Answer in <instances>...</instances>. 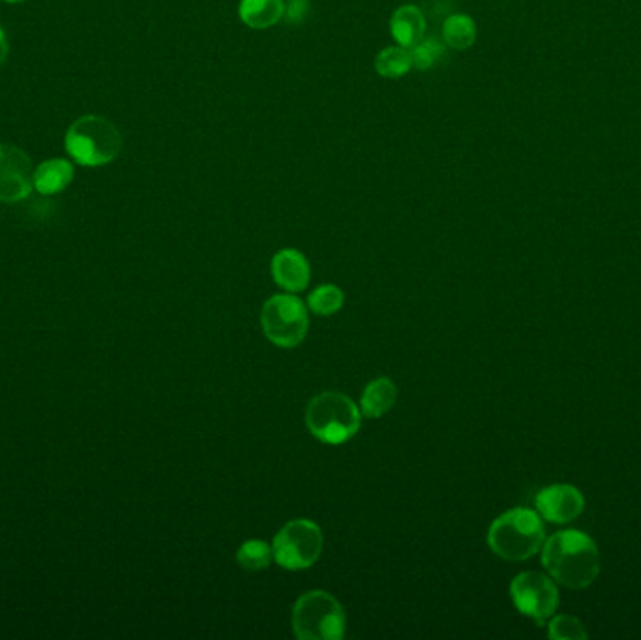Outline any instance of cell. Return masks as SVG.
<instances>
[{
    "label": "cell",
    "mask_w": 641,
    "mask_h": 640,
    "mask_svg": "<svg viewBox=\"0 0 641 640\" xmlns=\"http://www.w3.org/2000/svg\"><path fill=\"white\" fill-rule=\"evenodd\" d=\"M542 566L557 584L583 590L601 575V551L588 533L563 530L544 541Z\"/></svg>",
    "instance_id": "cell-1"
},
{
    "label": "cell",
    "mask_w": 641,
    "mask_h": 640,
    "mask_svg": "<svg viewBox=\"0 0 641 640\" xmlns=\"http://www.w3.org/2000/svg\"><path fill=\"white\" fill-rule=\"evenodd\" d=\"M489 551L507 559V561H523L539 554L546 541V528L539 512L528 507H516L503 512L489 524Z\"/></svg>",
    "instance_id": "cell-2"
},
{
    "label": "cell",
    "mask_w": 641,
    "mask_h": 640,
    "mask_svg": "<svg viewBox=\"0 0 641 640\" xmlns=\"http://www.w3.org/2000/svg\"><path fill=\"white\" fill-rule=\"evenodd\" d=\"M307 431L323 444L341 445L361 431L362 411L359 404L340 391H323L307 402Z\"/></svg>",
    "instance_id": "cell-3"
},
{
    "label": "cell",
    "mask_w": 641,
    "mask_h": 640,
    "mask_svg": "<svg viewBox=\"0 0 641 640\" xmlns=\"http://www.w3.org/2000/svg\"><path fill=\"white\" fill-rule=\"evenodd\" d=\"M291 626L297 639L341 640L348 629V614L332 593L312 590L294 603Z\"/></svg>",
    "instance_id": "cell-4"
},
{
    "label": "cell",
    "mask_w": 641,
    "mask_h": 640,
    "mask_svg": "<svg viewBox=\"0 0 641 640\" xmlns=\"http://www.w3.org/2000/svg\"><path fill=\"white\" fill-rule=\"evenodd\" d=\"M64 147L75 164L100 168L121 155L122 135L113 122L104 117L85 116L68 129Z\"/></svg>",
    "instance_id": "cell-5"
},
{
    "label": "cell",
    "mask_w": 641,
    "mask_h": 640,
    "mask_svg": "<svg viewBox=\"0 0 641 640\" xmlns=\"http://www.w3.org/2000/svg\"><path fill=\"white\" fill-rule=\"evenodd\" d=\"M261 329L268 342L281 350L301 346L310 330L306 304L288 291L268 297L261 309Z\"/></svg>",
    "instance_id": "cell-6"
},
{
    "label": "cell",
    "mask_w": 641,
    "mask_h": 640,
    "mask_svg": "<svg viewBox=\"0 0 641 640\" xmlns=\"http://www.w3.org/2000/svg\"><path fill=\"white\" fill-rule=\"evenodd\" d=\"M325 538L320 526L310 519L289 520L273 540L275 561L288 571H304L317 564Z\"/></svg>",
    "instance_id": "cell-7"
},
{
    "label": "cell",
    "mask_w": 641,
    "mask_h": 640,
    "mask_svg": "<svg viewBox=\"0 0 641 640\" xmlns=\"http://www.w3.org/2000/svg\"><path fill=\"white\" fill-rule=\"evenodd\" d=\"M510 600L518 613L536 621V626H546L559 608V590L549 575L523 571L510 582Z\"/></svg>",
    "instance_id": "cell-8"
},
{
    "label": "cell",
    "mask_w": 641,
    "mask_h": 640,
    "mask_svg": "<svg viewBox=\"0 0 641 640\" xmlns=\"http://www.w3.org/2000/svg\"><path fill=\"white\" fill-rule=\"evenodd\" d=\"M33 162L21 148L0 145V202L17 203L33 192Z\"/></svg>",
    "instance_id": "cell-9"
},
{
    "label": "cell",
    "mask_w": 641,
    "mask_h": 640,
    "mask_svg": "<svg viewBox=\"0 0 641 640\" xmlns=\"http://www.w3.org/2000/svg\"><path fill=\"white\" fill-rule=\"evenodd\" d=\"M536 512L552 524H568L585 509V498L575 485L557 483L544 486L534 498Z\"/></svg>",
    "instance_id": "cell-10"
},
{
    "label": "cell",
    "mask_w": 641,
    "mask_h": 640,
    "mask_svg": "<svg viewBox=\"0 0 641 640\" xmlns=\"http://www.w3.org/2000/svg\"><path fill=\"white\" fill-rule=\"evenodd\" d=\"M270 275L281 290L301 293L312 280V267L306 256L294 249H283L270 262Z\"/></svg>",
    "instance_id": "cell-11"
},
{
    "label": "cell",
    "mask_w": 641,
    "mask_h": 640,
    "mask_svg": "<svg viewBox=\"0 0 641 640\" xmlns=\"http://www.w3.org/2000/svg\"><path fill=\"white\" fill-rule=\"evenodd\" d=\"M396 400H398V387L392 379L387 376L372 379L361 395L359 408H361L362 418L382 419L395 408Z\"/></svg>",
    "instance_id": "cell-12"
},
{
    "label": "cell",
    "mask_w": 641,
    "mask_h": 640,
    "mask_svg": "<svg viewBox=\"0 0 641 640\" xmlns=\"http://www.w3.org/2000/svg\"><path fill=\"white\" fill-rule=\"evenodd\" d=\"M74 181V166L64 158H51L34 169V189L40 192L41 196H53L70 186Z\"/></svg>",
    "instance_id": "cell-13"
},
{
    "label": "cell",
    "mask_w": 641,
    "mask_h": 640,
    "mask_svg": "<svg viewBox=\"0 0 641 640\" xmlns=\"http://www.w3.org/2000/svg\"><path fill=\"white\" fill-rule=\"evenodd\" d=\"M390 33L401 48H414L419 41L424 40L426 17L416 7H400L390 20Z\"/></svg>",
    "instance_id": "cell-14"
},
{
    "label": "cell",
    "mask_w": 641,
    "mask_h": 640,
    "mask_svg": "<svg viewBox=\"0 0 641 640\" xmlns=\"http://www.w3.org/2000/svg\"><path fill=\"white\" fill-rule=\"evenodd\" d=\"M283 12H286L283 0H241V7H239L242 23L257 31L280 23L283 20Z\"/></svg>",
    "instance_id": "cell-15"
},
{
    "label": "cell",
    "mask_w": 641,
    "mask_h": 640,
    "mask_svg": "<svg viewBox=\"0 0 641 640\" xmlns=\"http://www.w3.org/2000/svg\"><path fill=\"white\" fill-rule=\"evenodd\" d=\"M443 40L448 48L456 49V51L473 48L474 40H476L474 21L465 14L450 15L443 23Z\"/></svg>",
    "instance_id": "cell-16"
},
{
    "label": "cell",
    "mask_w": 641,
    "mask_h": 640,
    "mask_svg": "<svg viewBox=\"0 0 641 640\" xmlns=\"http://www.w3.org/2000/svg\"><path fill=\"white\" fill-rule=\"evenodd\" d=\"M343 304L346 295L335 283H323L307 295V311L314 312L315 316H335L343 309Z\"/></svg>",
    "instance_id": "cell-17"
},
{
    "label": "cell",
    "mask_w": 641,
    "mask_h": 640,
    "mask_svg": "<svg viewBox=\"0 0 641 640\" xmlns=\"http://www.w3.org/2000/svg\"><path fill=\"white\" fill-rule=\"evenodd\" d=\"M237 561L246 571H265L275 561L273 545L261 540L244 541L237 551Z\"/></svg>",
    "instance_id": "cell-18"
},
{
    "label": "cell",
    "mask_w": 641,
    "mask_h": 640,
    "mask_svg": "<svg viewBox=\"0 0 641 640\" xmlns=\"http://www.w3.org/2000/svg\"><path fill=\"white\" fill-rule=\"evenodd\" d=\"M413 68V57H411V49L408 48H387L383 49L382 53L377 55L375 59V70L382 77L387 80H396L401 75L408 74L409 70Z\"/></svg>",
    "instance_id": "cell-19"
},
{
    "label": "cell",
    "mask_w": 641,
    "mask_h": 640,
    "mask_svg": "<svg viewBox=\"0 0 641 640\" xmlns=\"http://www.w3.org/2000/svg\"><path fill=\"white\" fill-rule=\"evenodd\" d=\"M548 637L557 640H583L588 639V631L576 616L570 614H557L552 616L548 621Z\"/></svg>",
    "instance_id": "cell-20"
},
{
    "label": "cell",
    "mask_w": 641,
    "mask_h": 640,
    "mask_svg": "<svg viewBox=\"0 0 641 640\" xmlns=\"http://www.w3.org/2000/svg\"><path fill=\"white\" fill-rule=\"evenodd\" d=\"M445 55H447L445 44L437 38H426L411 48L413 67L419 70H430V68L437 67L445 59Z\"/></svg>",
    "instance_id": "cell-21"
},
{
    "label": "cell",
    "mask_w": 641,
    "mask_h": 640,
    "mask_svg": "<svg viewBox=\"0 0 641 640\" xmlns=\"http://www.w3.org/2000/svg\"><path fill=\"white\" fill-rule=\"evenodd\" d=\"M307 15V0H289L288 7H286V12H283V17L288 23H302V21L306 20Z\"/></svg>",
    "instance_id": "cell-22"
},
{
    "label": "cell",
    "mask_w": 641,
    "mask_h": 640,
    "mask_svg": "<svg viewBox=\"0 0 641 640\" xmlns=\"http://www.w3.org/2000/svg\"><path fill=\"white\" fill-rule=\"evenodd\" d=\"M8 59V40L7 34L0 28V67L7 62Z\"/></svg>",
    "instance_id": "cell-23"
},
{
    "label": "cell",
    "mask_w": 641,
    "mask_h": 640,
    "mask_svg": "<svg viewBox=\"0 0 641 640\" xmlns=\"http://www.w3.org/2000/svg\"><path fill=\"white\" fill-rule=\"evenodd\" d=\"M10 4H17V2H23V0H7Z\"/></svg>",
    "instance_id": "cell-24"
}]
</instances>
